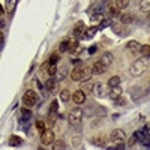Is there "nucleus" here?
I'll return each instance as SVG.
<instances>
[{"instance_id": "nucleus-1", "label": "nucleus", "mask_w": 150, "mask_h": 150, "mask_svg": "<svg viewBox=\"0 0 150 150\" xmlns=\"http://www.w3.org/2000/svg\"><path fill=\"white\" fill-rule=\"evenodd\" d=\"M147 68H149V59H146V57H140L138 60H135L134 63L131 65V68H129V72H131V75L132 77H141V75L147 71Z\"/></svg>"}, {"instance_id": "nucleus-2", "label": "nucleus", "mask_w": 150, "mask_h": 150, "mask_svg": "<svg viewBox=\"0 0 150 150\" xmlns=\"http://www.w3.org/2000/svg\"><path fill=\"white\" fill-rule=\"evenodd\" d=\"M92 68H86V66H77L72 72H71V78L74 81H80V83H84L87 81L90 77H92Z\"/></svg>"}, {"instance_id": "nucleus-3", "label": "nucleus", "mask_w": 150, "mask_h": 150, "mask_svg": "<svg viewBox=\"0 0 150 150\" xmlns=\"http://www.w3.org/2000/svg\"><path fill=\"white\" fill-rule=\"evenodd\" d=\"M36 102H38V95H36L35 90H27L26 93H24V96H23V104H24V107L32 108V107L36 105Z\"/></svg>"}, {"instance_id": "nucleus-4", "label": "nucleus", "mask_w": 150, "mask_h": 150, "mask_svg": "<svg viewBox=\"0 0 150 150\" xmlns=\"http://www.w3.org/2000/svg\"><path fill=\"white\" fill-rule=\"evenodd\" d=\"M81 119H83V111L80 108H74L69 111L68 114V122L72 125V126H77V125L81 123Z\"/></svg>"}, {"instance_id": "nucleus-5", "label": "nucleus", "mask_w": 150, "mask_h": 150, "mask_svg": "<svg viewBox=\"0 0 150 150\" xmlns=\"http://www.w3.org/2000/svg\"><path fill=\"white\" fill-rule=\"evenodd\" d=\"M110 138L114 144H123L125 141H126V134H125L122 129H114L110 134Z\"/></svg>"}, {"instance_id": "nucleus-6", "label": "nucleus", "mask_w": 150, "mask_h": 150, "mask_svg": "<svg viewBox=\"0 0 150 150\" xmlns=\"http://www.w3.org/2000/svg\"><path fill=\"white\" fill-rule=\"evenodd\" d=\"M77 45L78 44H77V39H75V38H68V39H63L60 42L59 50L60 51H69V50H74Z\"/></svg>"}, {"instance_id": "nucleus-7", "label": "nucleus", "mask_w": 150, "mask_h": 150, "mask_svg": "<svg viewBox=\"0 0 150 150\" xmlns=\"http://www.w3.org/2000/svg\"><path fill=\"white\" fill-rule=\"evenodd\" d=\"M41 143H42L44 146L54 144V131L47 129L45 132H42V134H41Z\"/></svg>"}, {"instance_id": "nucleus-8", "label": "nucleus", "mask_w": 150, "mask_h": 150, "mask_svg": "<svg viewBox=\"0 0 150 150\" xmlns=\"http://www.w3.org/2000/svg\"><path fill=\"white\" fill-rule=\"evenodd\" d=\"M92 92H93V95H95L96 98H104V96L108 95V93H107V87H105L102 83H95Z\"/></svg>"}, {"instance_id": "nucleus-9", "label": "nucleus", "mask_w": 150, "mask_h": 150, "mask_svg": "<svg viewBox=\"0 0 150 150\" xmlns=\"http://www.w3.org/2000/svg\"><path fill=\"white\" fill-rule=\"evenodd\" d=\"M72 102H75L77 105H83L86 102V93L83 90H75L72 93Z\"/></svg>"}, {"instance_id": "nucleus-10", "label": "nucleus", "mask_w": 150, "mask_h": 150, "mask_svg": "<svg viewBox=\"0 0 150 150\" xmlns=\"http://www.w3.org/2000/svg\"><path fill=\"white\" fill-rule=\"evenodd\" d=\"M84 32H86L84 23H83V21H78V23L74 26V36H75V38H83Z\"/></svg>"}, {"instance_id": "nucleus-11", "label": "nucleus", "mask_w": 150, "mask_h": 150, "mask_svg": "<svg viewBox=\"0 0 150 150\" xmlns=\"http://www.w3.org/2000/svg\"><path fill=\"white\" fill-rule=\"evenodd\" d=\"M99 62H101V63L108 69L112 65V62H114V57H112L111 53H105V54H102V57H101V60H99Z\"/></svg>"}, {"instance_id": "nucleus-12", "label": "nucleus", "mask_w": 150, "mask_h": 150, "mask_svg": "<svg viewBox=\"0 0 150 150\" xmlns=\"http://www.w3.org/2000/svg\"><path fill=\"white\" fill-rule=\"evenodd\" d=\"M120 23L122 24H132V23H135V15L131 14V12H125V14L120 15Z\"/></svg>"}, {"instance_id": "nucleus-13", "label": "nucleus", "mask_w": 150, "mask_h": 150, "mask_svg": "<svg viewBox=\"0 0 150 150\" xmlns=\"http://www.w3.org/2000/svg\"><path fill=\"white\" fill-rule=\"evenodd\" d=\"M122 93H123V90L120 89V86H117V87H112V89H110L108 96L112 99V101H116V99H119V98L122 96Z\"/></svg>"}, {"instance_id": "nucleus-14", "label": "nucleus", "mask_w": 150, "mask_h": 150, "mask_svg": "<svg viewBox=\"0 0 150 150\" xmlns=\"http://www.w3.org/2000/svg\"><path fill=\"white\" fill-rule=\"evenodd\" d=\"M107 71V68L101 63V62H96V63L92 66V74L93 75H101V74H104Z\"/></svg>"}, {"instance_id": "nucleus-15", "label": "nucleus", "mask_w": 150, "mask_h": 150, "mask_svg": "<svg viewBox=\"0 0 150 150\" xmlns=\"http://www.w3.org/2000/svg\"><path fill=\"white\" fill-rule=\"evenodd\" d=\"M102 11H104V5H101V3H96V5H93L90 9H89V14L93 17V15H102Z\"/></svg>"}, {"instance_id": "nucleus-16", "label": "nucleus", "mask_w": 150, "mask_h": 150, "mask_svg": "<svg viewBox=\"0 0 150 150\" xmlns=\"http://www.w3.org/2000/svg\"><path fill=\"white\" fill-rule=\"evenodd\" d=\"M108 5H110V6H114V8H117V9L120 11V9L128 8V6H129V2H128V0H116V2H110Z\"/></svg>"}, {"instance_id": "nucleus-17", "label": "nucleus", "mask_w": 150, "mask_h": 150, "mask_svg": "<svg viewBox=\"0 0 150 150\" xmlns=\"http://www.w3.org/2000/svg\"><path fill=\"white\" fill-rule=\"evenodd\" d=\"M8 144L12 146V147H18V146L23 144V140L20 138V137H17V135H11L9 140H8Z\"/></svg>"}, {"instance_id": "nucleus-18", "label": "nucleus", "mask_w": 150, "mask_h": 150, "mask_svg": "<svg viewBox=\"0 0 150 150\" xmlns=\"http://www.w3.org/2000/svg\"><path fill=\"white\" fill-rule=\"evenodd\" d=\"M141 47H140V44L137 42V41H131V42H128V45H126V50L129 53H138V50H140Z\"/></svg>"}, {"instance_id": "nucleus-19", "label": "nucleus", "mask_w": 150, "mask_h": 150, "mask_svg": "<svg viewBox=\"0 0 150 150\" xmlns=\"http://www.w3.org/2000/svg\"><path fill=\"white\" fill-rule=\"evenodd\" d=\"M90 141H92V144H95V146H99V147L105 146V138H104L102 135H96V137H93V138H92Z\"/></svg>"}, {"instance_id": "nucleus-20", "label": "nucleus", "mask_w": 150, "mask_h": 150, "mask_svg": "<svg viewBox=\"0 0 150 150\" xmlns=\"http://www.w3.org/2000/svg\"><path fill=\"white\" fill-rule=\"evenodd\" d=\"M111 27H112V32L117 33V35H125V33H129L128 30H125V27L122 26V24H111Z\"/></svg>"}, {"instance_id": "nucleus-21", "label": "nucleus", "mask_w": 150, "mask_h": 150, "mask_svg": "<svg viewBox=\"0 0 150 150\" xmlns=\"http://www.w3.org/2000/svg\"><path fill=\"white\" fill-rule=\"evenodd\" d=\"M5 5H6V12H8V14H14L15 6L18 5V2H17V0H9V2H6Z\"/></svg>"}, {"instance_id": "nucleus-22", "label": "nucleus", "mask_w": 150, "mask_h": 150, "mask_svg": "<svg viewBox=\"0 0 150 150\" xmlns=\"http://www.w3.org/2000/svg\"><path fill=\"white\" fill-rule=\"evenodd\" d=\"M96 27H90V29H86V32H84V35H83V39H92V38L95 36V33H96Z\"/></svg>"}, {"instance_id": "nucleus-23", "label": "nucleus", "mask_w": 150, "mask_h": 150, "mask_svg": "<svg viewBox=\"0 0 150 150\" xmlns=\"http://www.w3.org/2000/svg\"><path fill=\"white\" fill-rule=\"evenodd\" d=\"M140 11L146 12V14H150V0H143V2H140Z\"/></svg>"}, {"instance_id": "nucleus-24", "label": "nucleus", "mask_w": 150, "mask_h": 150, "mask_svg": "<svg viewBox=\"0 0 150 150\" xmlns=\"http://www.w3.org/2000/svg\"><path fill=\"white\" fill-rule=\"evenodd\" d=\"M120 84V77L119 75H114V77H111L108 80V86H110V89H112V87H117Z\"/></svg>"}, {"instance_id": "nucleus-25", "label": "nucleus", "mask_w": 150, "mask_h": 150, "mask_svg": "<svg viewBox=\"0 0 150 150\" xmlns=\"http://www.w3.org/2000/svg\"><path fill=\"white\" fill-rule=\"evenodd\" d=\"M53 150H66V143L63 140H57L53 144Z\"/></svg>"}, {"instance_id": "nucleus-26", "label": "nucleus", "mask_w": 150, "mask_h": 150, "mask_svg": "<svg viewBox=\"0 0 150 150\" xmlns=\"http://www.w3.org/2000/svg\"><path fill=\"white\" fill-rule=\"evenodd\" d=\"M140 53L143 54V57L149 59V57H150V45H141V48H140Z\"/></svg>"}, {"instance_id": "nucleus-27", "label": "nucleus", "mask_w": 150, "mask_h": 150, "mask_svg": "<svg viewBox=\"0 0 150 150\" xmlns=\"http://www.w3.org/2000/svg\"><path fill=\"white\" fill-rule=\"evenodd\" d=\"M60 98H62V101H63V102H68L69 99H72V95L69 93V90H62Z\"/></svg>"}, {"instance_id": "nucleus-28", "label": "nucleus", "mask_w": 150, "mask_h": 150, "mask_svg": "<svg viewBox=\"0 0 150 150\" xmlns=\"http://www.w3.org/2000/svg\"><path fill=\"white\" fill-rule=\"evenodd\" d=\"M21 114H23V120H27L32 117V111L27 107H24V108H21Z\"/></svg>"}, {"instance_id": "nucleus-29", "label": "nucleus", "mask_w": 150, "mask_h": 150, "mask_svg": "<svg viewBox=\"0 0 150 150\" xmlns=\"http://www.w3.org/2000/svg\"><path fill=\"white\" fill-rule=\"evenodd\" d=\"M45 87H47L50 92H54V89H56V81H54V78H50V80L45 83Z\"/></svg>"}, {"instance_id": "nucleus-30", "label": "nucleus", "mask_w": 150, "mask_h": 150, "mask_svg": "<svg viewBox=\"0 0 150 150\" xmlns=\"http://www.w3.org/2000/svg\"><path fill=\"white\" fill-rule=\"evenodd\" d=\"M36 128L39 129L41 132H45L47 131V123L44 120H36Z\"/></svg>"}, {"instance_id": "nucleus-31", "label": "nucleus", "mask_w": 150, "mask_h": 150, "mask_svg": "<svg viewBox=\"0 0 150 150\" xmlns=\"http://www.w3.org/2000/svg\"><path fill=\"white\" fill-rule=\"evenodd\" d=\"M47 72H48V75H50V77H53V75H56V74H57V66L51 63V65H50V66H48V69H47Z\"/></svg>"}, {"instance_id": "nucleus-32", "label": "nucleus", "mask_w": 150, "mask_h": 150, "mask_svg": "<svg viewBox=\"0 0 150 150\" xmlns=\"http://www.w3.org/2000/svg\"><path fill=\"white\" fill-rule=\"evenodd\" d=\"M110 24H111V21H110V18H105V20H102L101 23H99V30H102V29H105L107 26H110Z\"/></svg>"}, {"instance_id": "nucleus-33", "label": "nucleus", "mask_w": 150, "mask_h": 150, "mask_svg": "<svg viewBox=\"0 0 150 150\" xmlns=\"http://www.w3.org/2000/svg\"><path fill=\"white\" fill-rule=\"evenodd\" d=\"M57 108H59V104H57V101H53L51 104H50V112H51V114H56Z\"/></svg>"}, {"instance_id": "nucleus-34", "label": "nucleus", "mask_w": 150, "mask_h": 150, "mask_svg": "<svg viewBox=\"0 0 150 150\" xmlns=\"http://www.w3.org/2000/svg\"><path fill=\"white\" fill-rule=\"evenodd\" d=\"M56 123V114H51V112H50V116H48V126H53V125Z\"/></svg>"}, {"instance_id": "nucleus-35", "label": "nucleus", "mask_w": 150, "mask_h": 150, "mask_svg": "<svg viewBox=\"0 0 150 150\" xmlns=\"http://www.w3.org/2000/svg\"><path fill=\"white\" fill-rule=\"evenodd\" d=\"M72 144H74V147H80L81 146V137H74Z\"/></svg>"}, {"instance_id": "nucleus-36", "label": "nucleus", "mask_w": 150, "mask_h": 150, "mask_svg": "<svg viewBox=\"0 0 150 150\" xmlns=\"http://www.w3.org/2000/svg\"><path fill=\"white\" fill-rule=\"evenodd\" d=\"M114 104H116V105H119V107H123V105H126V99L120 96L119 99H116V101H114Z\"/></svg>"}, {"instance_id": "nucleus-37", "label": "nucleus", "mask_w": 150, "mask_h": 150, "mask_svg": "<svg viewBox=\"0 0 150 150\" xmlns=\"http://www.w3.org/2000/svg\"><path fill=\"white\" fill-rule=\"evenodd\" d=\"M107 150H125V146L123 144H116V146H110Z\"/></svg>"}, {"instance_id": "nucleus-38", "label": "nucleus", "mask_w": 150, "mask_h": 150, "mask_svg": "<svg viewBox=\"0 0 150 150\" xmlns=\"http://www.w3.org/2000/svg\"><path fill=\"white\" fill-rule=\"evenodd\" d=\"M140 143H141L143 146H150V135H146V137H144V138H143Z\"/></svg>"}, {"instance_id": "nucleus-39", "label": "nucleus", "mask_w": 150, "mask_h": 150, "mask_svg": "<svg viewBox=\"0 0 150 150\" xmlns=\"http://www.w3.org/2000/svg\"><path fill=\"white\" fill-rule=\"evenodd\" d=\"M59 60V54L57 53H53V56H51V59H50V63H53V65H56V62Z\"/></svg>"}, {"instance_id": "nucleus-40", "label": "nucleus", "mask_w": 150, "mask_h": 150, "mask_svg": "<svg viewBox=\"0 0 150 150\" xmlns=\"http://www.w3.org/2000/svg\"><path fill=\"white\" fill-rule=\"evenodd\" d=\"M137 141H138V140H137V137H135V135H132L131 138H129V141H128V146H129V147H132Z\"/></svg>"}, {"instance_id": "nucleus-41", "label": "nucleus", "mask_w": 150, "mask_h": 150, "mask_svg": "<svg viewBox=\"0 0 150 150\" xmlns=\"http://www.w3.org/2000/svg\"><path fill=\"white\" fill-rule=\"evenodd\" d=\"M92 21H93V23L102 21V15H93V17H92Z\"/></svg>"}, {"instance_id": "nucleus-42", "label": "nucleus", "mask_w": 150, "mask_h": 150, "mask_svg": "<svg viewBox=\"0 0 150 150\" xmlns=\"http://www.w3.org/2000/svg\"><path fill=\"white\" fill-rule=\"evenodd\" d=\"M143 131H144V134H146V135H150V125H146Z\"/></svg>"}, {"instance_id": "nucleus-43", "label": "nucleus", "mask_w": 150, "mask_h": 150, "mask_svg": "<svg viewBox=\"0 0 150 150\" xmlns=\"http://www.w3.org/2000/svg\"><path fill=\"white\" fill-rule=\"evenodd\" d=\"M99 125H101V120H95V122L92 123V128H98Z\"/></svg>"}, {"instance_id": "nucleus-44", "label": "nucleus", "mask_w": 150, "mask_h": 150, "mask_svg": "<svg viewBox=\"0 0 150 150\" xmlns=\"http://www.w3.org/2000/svg\"><path fill=\"white\" fill-rule=\"evenodd\" d=\"M38 150H44V149H42V146H41V147H39V149H38Z\"/></svg>"}, {"instance_id": "nucleus-45", "label": "nucleus", "mask_w": 150, "mask_h": 150, "mask_svg": "<svg viewBox=\"0 0 150 150\" xmlns=\"http://www.w3.org/2000/svg\"><path fill=\"white\" fill-rule=\"evenodd\" d=\"M149 20H150V14H149Z\"/></svg>"}, {"instance_id": "nucleus-46", "label": "nucleus", "mask_w": 150, "mask_h": 150, "mask_svg": "<svg viewBox=\"0 0 150 150\" xmlns=\"http://www.w3.org/2000/svg\"><path fill=\"white\" fill-rule=\"evenodd\" d=\"M149 45H150V44H149Z\"/></svg>"}]
</instances>
